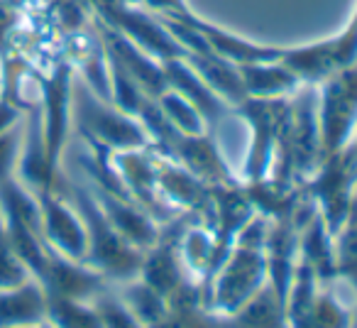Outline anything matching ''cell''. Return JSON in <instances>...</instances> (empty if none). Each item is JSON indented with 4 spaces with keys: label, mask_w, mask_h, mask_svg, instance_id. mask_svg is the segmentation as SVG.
Wrapping results in <instances>:
<instances>
[{
    "label": "cell",
    "mask_w": 357,
    "mask_h": 328,
    "mask_svg": "<svg viewBox=\"0 0 357 328\" xmlns=\"http://www.w3.org/2000/svg\"><path fill=\"white\" fill-rule=\"evenodd\" d=\"M69 194L71 204L76 206L81 221H84L86 238H89V253H86L84 262L91 269H96L100 277L108 279V284H123L139 277L144 253L130 245L110 225L84 174H81V179L69 181Z\"/></svg>",
    "instance_id": "cell-1"
},
{
    "label": "cell",
    "mask_w": 357,
    "mask_h": 328,
    "mask_svg": "<svg viewBox=\"0 0 357 328\" xmlns=\"http://www.w3.org/2000/svg\"><path fill=\"white\" fill-rule=\"evenodd\" d=\"M71 125H76L89 147L110 154L152 147V137L137 115L125 113L113 100L96 96L84 81L76 79L71 91Z\"/></svg>",
    "instance_id": "cell-2"
},
{
    "label": "cell",
    "mask_w": 357,
    "mask_h": 328,
    "mask_svg": "<svg viewBox=\"0 0 357 328\" xmlns=\"http://www.w3.org/2000/svg\"><path fill=\"white\" fill-rule=\"evenodd\" d=\"M267 282L264 248L238 245L225 253L208 282L201 287V301L215 313H235Z\"/></svg>",
    "instance_id": "cell-3"
},
{
    "label": "cell",
    "mask_w": 357,
    "mask_h": 328,
    "mask_svg": "<svg viewBox=\"0 0 357 328\" xmlns=\"http://www.w3.org/2000/svg\"><path fill=\"white\" fill-rule=\"evenodd\" d=\"M76 69L71 59H59L47 74L37 76V108L42 120V137L50 172L59 179L61 154L71 130V91H74Z\"/></svg>",
    "instance_id": "cell-4"
},
{
    "label": "cell",
    "mask_w": 357,
    "mask_h": 328,
    "mask_svg": "<svg viewBox=\"0 0 357 328\" xmlns=\"http://www.w3.org/2000/svg\"><path fill=\"white\" fill-rule=\"evenodd\" d=\"M233 113L243 118L250 128V152L240 170L243 181L267 179L272 172L274 152L289 118V96L284 98H245Z\"/></svg>",
    "instance_id": "cell-5"
},
{
    "label": "cell",
    "mask_w": 357,
    "mask_h": 328,
    "mask_svg": "<svg viewBox=\"0 0 357 328\" xmlns=\"http://www.w3.org/2000/svg\"><path fill=\"white\" fill-rule=\"evenodd\" d=\"M321 159L337 152L357 130V64L345 66L316 86Z\"/></svg>",
    "instance_id": "cell-6"
},
{
    "label": "cell",
    "mask_w": 357,
    "mask_h": 328,
    "mask_svg": "<svg viewBox=\"0 0 357 328\" xmlns=\"http://www.w3.org/2000/svg\"><path fill=\"white\" fill-rule=\"evenodd\" d=\"M279 61L289 66L303 86H318L335 71L357 64V8L340 32L306 45L284 47Z\"/></svg>",
    "instance_id": "cell-7"
},
{
    "label": "cell",
    "mask_w": 357,
    "mask_h": 328,
    "mask_svg": "<svg viewBox=\"0 0 357 328\" xmlns=\"http://www.w3.org/2000/svg\"><path fill=\"white\" fill-rule=\"evenodd\" d=\"M287 323L289 328H350V308L342 306L333 287L318 282L301 258L287 297Z\"/></svg>",
    "instance_id": "cell-8"
},
{
    "label": "cell",
    "mask_w": 357,
    "mask_h": 328,
    "mask_svg": "<svg viewBox=\"0 0 357 328\" xmlns=\"http://www.w3.org/2000/svg\"><path fill=\"white\" fill-rule=\"evenodd\" d=\"M89 3L96 8L100 22L128 37L154 59L167 61L184 57V47L178 45L176 37L169 32V27L157 13L142 10L130 0H89Z\"/></svg>",
    "instance_id": "cell-9"
},
{
    "label": "cell",
    "mask_w": 357,
    "mask_h": 328,
    "mask_svg": "<svg viewBox=\"0 0 357 328\" xmlns=\"http://www.w3.org/2000/svg\"><path fill=\"white\" fill-rule=\"evenodd\" d=\"M37 199H40V230L45 243L64 258L84 262L89 253V238L71 199H61L56 191H45Z\"/></svg>",
    "instance_id": "cell-10"
},
{
    "label": "cell",
    "mask_w": 357,
    "mask_h": 328,
    "mask_svg": "<svg viewBox=\"0 0 357 328\" xmlns=\"http://www.w3.org/2000/svg\"><path fill=\"white\" fill-rule=\"evenodd\" d=\"M89 184H91V189H93V196H96V201H98L100 211L105 214V218L110 221V225H113L130 245H135V248L144 253V250H149L157 243L159 233H162V223H157L142 206L135 204L128 196L113 194V191L93 184V181H89Z\"/></svg>",
    "instance_id": "cell-11"
},
{
    "label": "cell",
    "mask_w": 357,
    "mask_h": 328,
    "mask_svg": "<svg viewBox=\"0 0 357 328\" xmlns=\"http://www.w3.org/2000/svg\"><path fill=\"white\" fill-rule=\"evenodd\" d=\"M162 66H164V79H167V89L176 91L178 96H184V98L201 113V118L206 120L211 133L218 128V123L225 115L233 113L230 105L225 103V100H220L218 96L211 91V86L196 74L194 66H191L184 57L162 61Z\"/></svg>",
    "instance_id": "cell-12"
},
{
    "label": "cell",
    "mask_w": 357,
    "mask_h": 328,
    "mask_svg": "<svg viewBox=\"0 0 357 328\" xmlns=\"http://www.w3.org/2000/svg\"><path fill=\"white\" fill-rule=\"evenodd\" d=\"M47 321V292L35 277L0 289V328H25Z\"/></svg>",
    "instance_id": "cell-13"
},
{
    "label": "cell",
    "mask_w": 357,
    "mask_h": 328,
    "mask_svg": "<svg viewBox=\"0 0 357 328\" xmlns=\"http://www.w3.org/2000/svg\"><path fill=\"white\" fill-rule=\"evenodd\" d=\"M298 258L311 264L321 284L333 287L337 282L335 235L328 230L326 221L321 218L318 211L298 228Z\"/></svg>",
    "instance_id": "cell-14"
},
{
    "label": "cell",
    "mask_w": 357,
    "mask_h": 328,
    "mask_svg": "<svg viewBox=\"0 0 357 328\" xmlns=\"http://www.w3.org/2000/svg\"><path fill=\"white\" fill-rule=\"evenodd\" d=\"M184 59L189 61L196 74L211 86V91H213L220 100H225V103L230 105V110L248 98V91H245L238 64L223 59V57H218L211 50L186 52Z\"/></svg>",
    "instance_id": "cell-15"
},
{
    "label": "cell",
    "mask_w": 357,
    "mask_h": 328,
    "mask_svg": "<svg viewBox=\"0 0 357 328\" xmlns=\"http://www.w3.org/2000/svg\"><path fill=\"white\" fill-rule=\"evenodd\" d=\"M248 98H284L291 96L296 89H301V81L296 79L289 66L282 61H252V64H240Z\"/></svg>",
    "instance_id": "cell-16"
},
{
    "label": "cell",
    "mask_w": 357,
    "mask_h": 328,
    "mask_svg": "<svg viewBox=\"0 0 357 328\" xmlns=\"http://www.w3.org/2000/svg\"><path fill=\"white\" fill-rule=\"evenodd\" d=\"M47 323L52 328H103L93 301L47 294Z\"/></svg>",
    "instance_id": "cell-17"
},
{
    "label": "cell",
    "mask_w": 357,
    "mask_h": 328,
    "mask_svg": "<svg viewBox=\"0 0 357 328\" xmlns=\"http://www.w3.org/2000/svg\"><path fill=\"white\" fill-rule=\"evenodd\" d=\"M157 105L162 110L164 120L172 125L174 130L184 135H199V133H206L208 125L206 120L201 118V113L184 98V96H178L176 91L167 89L162 96L157 98Z\"/></svg>",
    "instance_id": "cell-18"
},
{
    "label": "cell",
    "mask_w": 357,
    "mask_h": 328,
    "mask_svg": "<svg viewBox=\"0 0 357 328\" xmlns=\"http://www.w3.org/2000/svg\"><path fill=\"white\" fill-rule=\"evenodd\" d=\"M32 279L27 264L22 262V258L17 255L15 245L10 240V233L6 228V221L0 216V289L6 287H15Z\"/></svg>",
    "instance_id": "cell-19"
},
{
    "label": "cell",
    "mask_w": 357,
    "mask_h": 328,
    "mask_svg": "<svg viewBox=\"0 0 357 328\" xmlns=\"http://www.w3.org/2000/svg\"><path fill=\"white\" fill-rule=\"evenodd\" d=\"M22 123H25L22 120V105L0 94V135L8 133V130L20 128Z\"/></svg>",
    "instance_id": "cell-20"
},
{
    "label": "cell",
    "mask_w": 357,
    "mask_h": 328,
    "mask_svg": "<svg viewBox=\"0 0 357 328\" xmlns=\"http://www.w3.org/2000/svg\"><path fill=\"white\" fill-rule=\"evenodd\" d=\"M340 279L347 282V287H352V292H355V306L350 308V328H357V267L342 272Z\"/></svg>",
    "instance_id": "cell-21"
},
{
    "label": "cell",
    "mask_w": 357,
    "mask_h": 328,
    "mask_svg": "<svg viewBox=\"0 0 357 328\" xmlns=\"http://www.w3.org/2000/svg\"><path fill=\"white\" fill-rule=\"evenodd\" d=\"M347 218H357V181L352 186V194H350V216Z\"/></svg>",
    "instance_id": "cell-22"
},
{
    "label": "cell",
    "mask_w": 357,
    "mask_h": 328,
    "mask_svg": "<svg viewBox=\"0 0 357 328\" xmlns=\"http://www.w3.org/2000/svg\"><path fill=\"white\" fill-rule=\"evenodd\" d=\"M345 147H347V152L352 154V159H355V164H357V130H355V135H352V140L345 144Z\"/></svg>",
    "instance_id": "cell-23"
},
{
    "label": "cell",
    "mask_w": 357,
    "mask_h": 328,
    "mask_svg": "<svg viewBox=\"0 0 357 328\" xmlns=\"http://www.w3.org/2000/svg\"><path fill=\"white\" fill-rule=\"evenodd\" d=\"M25 328H52V326L45 321V323H35V326H25Z\"/></svg>",
    "instance_id": "cell-24"
}]
</instances>
